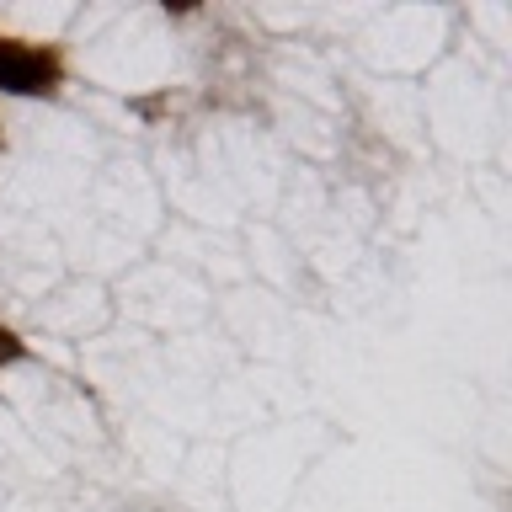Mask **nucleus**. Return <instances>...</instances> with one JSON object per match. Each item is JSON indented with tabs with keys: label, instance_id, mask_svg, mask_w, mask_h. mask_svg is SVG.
<instances>
[{
	"label": "nucleus",
	"instance_id": "f257e3e1",
	"mask_svg": "<svg viewBox=\"0 0 512 512\" xmlns=\"http://www.w3.org/2000/svg\"><path fill=\"white\" fill-rule=\"evenodd\" d=\"M64 64L54 48H32V43H11L0 38V91L11 96H48L59 86Z\"/></svg>",
	"mask_w": 512,
	"mask_h": 512
},
{
	"label": "nucleus",
	"instance_id": "f03ea898",
	"mask_svg": "<svg viewBox=\"0 0 512 512\" xmlns=\"http://www.w3.org/2000/svg\"><path fill=\"white\" fill-rule=\"evenodd\" d=\"M22 336H16V331H6V326H0V363H16V358H22Z\"/></svg>",
	"mask_w": 512,
	"mask_h": 512
}]
</instances>
